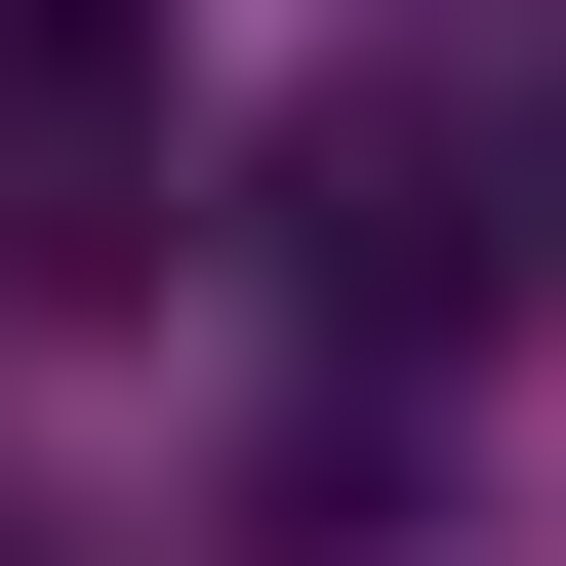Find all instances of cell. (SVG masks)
Masks as SVG:
<instances>
[{"label": "cell", "mask_w": 566, "mask_h": 566, "mask_svg": "<svg viewBox=\"0 0 566 566\" xmlns=\"http://www.w3.org/2000/svg\"><path fill=\"white\" fill-rule=\"evenodd\" d=\"M283 202H324V283H365V324H526V243H566L526 122H324Z\"/></svg>", "instance_id": "1"}, {"label": "cell", "mask_w": 566, "mask_h": 566, "mask_svg": "<svg viewBox=\"0 0 566 566\" xmlns=\"http://www.w3.org/2000/svg\"><path fill=\"white\" fill-rule=\"evenodd\" d=\"M0 283H163V82H122V0L0 41Z\"/></svg>", "instance_id": "2"}]
</instances>
